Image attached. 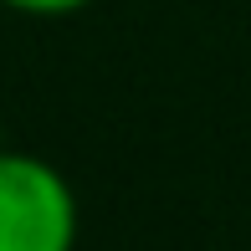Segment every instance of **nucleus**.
Listing matches in <instances>:
<instances>
[{"mask_svg": "<svg viewBox=\"0 0 251 251\" xmlns=\"http://www.w3.org/2000/svg\"><path fill=\"white\" fill-rule=\"evenodd\" d=\"M77 190L36 154L0 149V251H77Z\"/></svg>", "mask_w": 251, "mask_h": 251, "instance_id": "f257e3e1", "label": "nucleus"}, {"mask_svg": "<svg viewBox=\"0 0 251 251\" xmlns=\"http://www.w3.org/2000/svg\"><path fill=\"white\" fill-rule=\"evenodd\" d=\"M5 10H16V16H36V21H62V16H77V10H87L93 0H0Z\"/></svg>", "mask_w": 251, "mask_h": 251, "instance_id": "f03ea898", "label": "nucleus"}, {"mask_svg": "<svg viewBox=\"0 0 251 251\" xmlns=\"http://www.w3.org/2000/svg\"><path fill=\"white\" fill-rule=\"evenodd\" d=\"M0 149H5V128H0Z\"/></svg>", "mask_w": 251, "mask_h": 251, "instance_id": "7ed1b4c3", "label": "nucleus"}]
</instances>
